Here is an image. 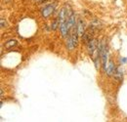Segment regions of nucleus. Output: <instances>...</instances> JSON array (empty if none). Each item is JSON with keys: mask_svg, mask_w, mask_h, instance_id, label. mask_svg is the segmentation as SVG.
<instances>
[{"mask_svg": "<svg viewBox=\"0 0 127 122\" xmlns=\"http://www.w3.org/2000/svg\"><path fill=\"white\" fill-rule=\"evenodd\" d=\"M1 98H3V90H1Z\"/></svg>", "mask_w": 127, "mask_h": 122, "instance_id": "14", "label": "nucleus"}, {"mask_svg": "<svg viewBox=\"0 0 127 122\" xmlns=\"http://www.w3.org/2000/svg\"><path fill=\"white\" fill-rule=\"evenodd\" d=\"M66 48H67L68 50H70V51L75 48V45H74V43H73V41H72V39H71L70 36L66 39Z\"/></svg>", "mask_w": 127, "mask_h": 122, "instance_id": "9", "label": "nucleus"}, {"mask_svg": "<svg viewBox=\"0 0 127 122\" xmlns=\"http://www.w3.org/2000/svg\"><path fill=\"white\" fill-rule=\"evenodd\" d=\"M65 23H66L68 30H70L72 28H74V26H75V17H74V14H71L70 16H68L66 21H65Z\"/></svg>", "mask_w": 127, "mask_h": 122, "instance_id": "3", "label": "nucleus"}, {"mask_svg": "<svg viewBox=\"0 0 127 122\" xmlns=\"http://www.w3.org/2000/svg\"><path fill=\"white\" fill-rule=\"evenodd\" d=\"M60 31H61V34L63 35V37H66L67 35V32H68V29H67V26H66V23L64 22L62 24H60Z\"/></svg>", "mask_w": 127, "mask_h": 122, "instance_id": "7", "label": "nucleus"}, {"mask_svg": "<svg viewBox=\"0 0 127 122\" xmlns=\"http://www.w3.org/2000/svg\"><path fill=\"white\" fill-rule=\"evenodd\" d=\"M120 61L123 62V63H127V58H121V59H120Z\"/></svg>", "mask_w": 127, "mask_h": 122, "instance_id": "13", "label": "nucleus"}, {"mask_svg": "<svg viewBox=\"0 0 127 122\" xmlns=\"http://www.w3.org/2000/svg\"><path fill=\"white\" fill-rule=\"evenodd\" d=\"M58 27H60V22H59V20L57 19V20H55V22L52 24V30H55Z\"/></svg>", "mask_w": 127, "mask_h": 122, "instance_id": "11", "label": "nucleus"}, {"mask_svg": "<svg viewBox=\"0 0 127 122\" xmlns=\"http://www.w3.org/2000/svg\"><path fill=\"white\" fill-rule=\"evenodd\" d=\"M88 52H89V54L92 56L93 55V53L95 52V50L97 49V40L96 39H92L88 44Z\"/></svg>", "mask_w": 127, "mask_h": 122, "instance_id": "5", "label": "nucleus"}, {"mask_svg": "<svg viewBox=\"0 0 127 122\" xmlns=\"http://www.w3.org/2000/svg\"><path fill=\"white\" fill-rule=\"evenodd\" d=\"M6 26H7V24L4 22V20H1V27H2V28H5Z\"/></svg>", "mask_w": 127, "mask_h": 122, "instance_id": "12", "label": "nucleus"}, {"mask_svg": "<svg viewBox=\"0 0 127 122\" xmlns=\"http://www.w3.org/2000/svg\"><path fill=\"white\" fill-rule=\"evenodd\" d=\"M55 10V5H48L45 8L42 9V16L44 18H48Z\"/></svg>", "mask_w": 127, "mask_h": 122, "instance_id": "2", "label": "nucleus"}, {"mask_svg": "<svg viewBox=\"0 0 127 122\" xmlns=\"http://www.w3.org/2000/svg\"><path fill=\"white\" fill-rule=\"evenodd\" d=\"M17 45V41L16 40H10V41H8L7 43H6V47L7 48H10V47H13V46Z\"/></svg>", "mask_w": 127, "mask_h": 122, "instance_id": "10", "label": "nucleus"}, {"mask_svg": "<svg viewBox=\"0 0 127 122\" xmlns=\"http://www.w3.org/2000/svg\"><path fill=\"white\" fill-rule=\"evenodd\" d=\"M98 53L100 54V58L102 60V64L104 67L107 66V58H108V49L105 44H100L98 48Z\"/></svg>", "mask_w": 127, "mask_h": 122, "instance_id": "1", "label": "nucleus"}, {"mask_svg": "<svg viewBox=\"0 0 127 122\" xmlns=\"http://www.w3.org/2000/svg\"><path fill=\"white\" fill-rule=\"evenodd\" d=\"M114 78L117 79L118 81H121L122 78H123V72L121 70V68H115V71H114Z\"/></svg>", "mask_w": 127, "mask_h": 122, "instance_id": "8", "label": "nucleus"}, {"mask_svg": "<svg viewBox=\"0 0 127 122\" xmlns=\"http://www.w3.org/2000/svg\"><path fill=\"white\" fill-rule=\"evenodd\" d=\"M76 30H77V32H78V35H83V33H84V30H85V23H84L81 19L78 20Z\"/></svg>", "mask_w": 127, "mask_h": 122, "instance_id": "6", "label": "nucleus"}, {"mask_svg": "<svg viewBox=\"0 0 127 122\" xmlns=\"http://www.w3.org/2000/svg\"><path fill=\"white\" fill-rule=\"evenodd\" d=\"M105 69H106V72H107L108 75H112L114 73V71H115V65H114L113 61H110L107 64V66L105 67Z\"/></svg>", "mask_w": 127, "mask_h": 122, "instance_id": "4", "label": "nucleus"}]
</instances>
